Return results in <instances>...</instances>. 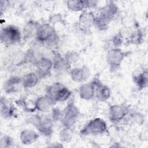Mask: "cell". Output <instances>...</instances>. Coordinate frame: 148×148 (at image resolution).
Segmentation results:
<instances>
[{
    "mask_svg": "<svg viewBox=\"0 0 148 148\" xmlns=\"http://www.w3.org/2000/svg\"><path fill=\"white\" fill-rule=\"evenodd\" d=\"M2 35L5 41L16 42L19 38V31L17 29L10 27L4 29V31L2 32Z\"/></svg>",
    "mask_w": 148,
    "mask_h": 148,
    "instance_id": "obj_1",
    "label": "cell"
}]
</instances>
